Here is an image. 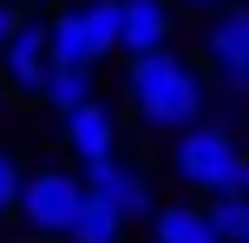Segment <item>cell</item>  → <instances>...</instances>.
<instances>
[{"instance_id":"19","label":"cell","mask_w":249,"mask_h":243,"mask_svg":"<svg viewBox=\"0 0 249 243\" xmlns=\"http://www.w3.org/2000/svg\"><path fill=\"white\" fill-rule=\"evenodd\" d=\"M39 243H46V237H39Z\"/></svg>"},{"instance_id":"10","label":"cell","mask_w":249,"mask_h":243,"mask_svg":"<svg viewBox=\"0 0 249 243\" xmlns=\"http://www.w3.org/2000/svg\"><path fill=\"white\" fill-rule=\"evenodd\" d=\"M151 230H158V243H216L197 204H151Z\"/></svg>"},{"instance_id":"11","label":"cell","mask_w":249,"mask_h":243,"mask_svg":"<svg viewBox=\"0 0 249 243\" xmlns=\"http://www.w3.org/2000/svg\"><path fill=\"white\" fill-rule=\"evenodd\" d=\"M203 224L216 230V243H249V191H210Z\"/></svg>"},{"instance_id":"18","label":"cell","mask_w":249,"mask_h":243,"mask_svg":"<svg viewBox=\"0 0 249 243\" xmlns=\"http://www.w3.org/2000/svg\"><path fill=\"white\" fill-rule=\"evenodd\" d=\"M0 92H7V86H0Z\"/></svg>"},{"instance_id":"15","label":"cell","mask_w":249,"mask_h":243,"mask_svg":"<svg viewBox=\"0 0 249 243\" xmlns=\"http://www.w3.org/2000/svg\"><path fill=\"white\" fill-rule=\"evenodd\" d=\"M13 26H20V7H13V0H0V39H13Z\"/></svg>"},{"instance_id":"2","label":"cell","mask_w":249,"mask_h":243,"mask_svg":"<svg viewBox=\"0 0 249 243\" xmlns=\"http://www.w3.org/2000/svg\"><path fill=\"white\" fill-rule=\"evenodd\" d=\"M177 178L190 191H249V158L236 151L223 125H184L177 131Z\"/></svg>"},{"instance_id":"16","label":"cell","mask_w":249,"mask_h":243,"mask_svg":"<svg viewBox=\"0 0 249 243\" xmlns=\"http://www.w3.org/2000/svg\"><path fill=\"white\" fill-rule=\"evenodd\" d=\"M13 7H46V0H13Z\"/></svg>"},{"instance_id":"5","label":"cell","mask_w":249,"mask_h":243,"mask_svg":"<svg viewBox=\"0 0 249 243\" xmlns=\"http://www.w3.org/2000/svg\"><path fill=\"white\" fill-rule=\"evenodd\" d=\"M46 20H20L13 39H0V86L39 99V79H46Z\"/></svg>"},{"instance_id":"9","label":"cell","mask_w":249,"mask_h":243,"mask_svg":"<svg viewBox=\"0 0 249 243\" xmlns=\"http://www.w3.org/2000/svg\"><path fill=\"white\" fill-rule=\"evenodd\" d=\"M118 46L124 53L171 46V7L164 0H118Z\"/></svg>"},{"instance_id":"17","label":"cell","mask_w":249,"mask_h":243,"mask_svg":"<svg viewBox=\"0 0 249 243\" xmlns=\"http://www.w3.org/2000/svg\"><path fill=\"white\" fill-rule=\"evenodd\" d=\"M184 7H216V0H184Z\"/></svg>"},{"instance_id":"7","label":"cell","mask_w":249,"mask_h":243,"mask_svg":"<svg viewBox=\"0 0 249 243\" xmlns=\"http://www.w3.org/2000/svg\"><path fill=\"white\" fill-rule=\"evenodd\" d=\"M59 118H66V145H72L79 165H92V158H112V151H118V118H112V105L79 99L72 112H59Z\"/></svg>"},{"instance_id":"3","label":"cell","mask_w":249,"mask_h":243,"mask_svg":"<svg viewBox=\"0 0 249 243\" xmlns=\"http://www.w3.org/2000/svg\"><path fill=\"white\" fill-rule=\"evenodd\" d=\"M79 197H86V184H79L72 171H26L20 191H13V210H20L39 237H66Z\"/></svg>"},{"instance_id":"6","label":"cell","mask_w":249,"mask_h":243,"mask_svg":"<svg viewBox=\"0 0 249 243\" xmlns=\"http://www.w3.org/2000/svg\"><path fill=\"white\" fill-rule=\"evenodd\" d=\"M210 59H216V79L230 92L249 86V7H223L210 26Z\"/></svg>"},{"instance_id":"1","label":"cell","mask_w":249,"mask_h":243,"mask_svg":"<svg viewBox=\"0 0 249 243\" xmlns=\"http://www.w3.org/2000/svg\"><path fill=\"white\" fill-rule=\"evenodd\" d=\"M131 105L144 125L158 131H184L203 118V79L177 59L171 46H151V53H131Z\"/></svg>"},{"instance_id":"13","label":"cell","mask_w":249,"mask_h":243,"mask_svg":"<svg viewBox=\"0 0 249 243\" xmlns=\"http://www.w3.org/2000/svg\"><path fill=\"white\" fill-rule=\"evenodd\" d=\"M39 99H46L53 112H72L79 99H92V73H79V66H46V79H39Z\"/></svg>"},{"instance_id":"12","label":"cell","mask_w":249,"mask_h":243,"mask_svg":"<svg viewBox=\"0 0 249 243\" xmlns=\"http://www.w3.org/2000/svg\"><path fill=\"white\" fill-rule=\"evenodd\" d=\"M66 237H72V243H118V237H124V217H118L112 204H99V197H79Z\"/></svg>"},{"instance_id":"4","label":"cell","mask_w":249,"mask_h":243,"mask_svg":"<svg viewBox=\"0 0 249 243\" xmlns=\"http://www.w3.org/2000/svg\"><path fill=\"white\" fill-rule=\"evenodd\" d=\"M92 178H86V197H99V204H112L124 224L131 217H151V204H158V197H151V184H144V171H131L124 165V158L112 151V158H92Z\"/></svg>"},{"instance_id":"8","label":"cell","mask_w":249,"mask_h":243,"mask_svg":"<svg viewBox=\"0 0 249 243\" xmlns=\"http://www.w3.org/2000/svg\"><path fill=\"white\" fill-rule=\"evenodd\" d=\"M59 20L72 26V39L92 53V66H99L105 53H118V0H72Z\"/></svg>"},{"instance_id":"14","label":"cell","mask_w":249,"mask_h":243,"mask_svg":"<svg viewBox=\"0 0 249 243\" xmlns=\"http://www.w3.org/2000/svg\"><path fill=\"white\" fill-rule=\"evenodd\" d=\"M13 191H20V165H13V158L0 151V217L13 210Z\"/></svg>"}]
</instances>
